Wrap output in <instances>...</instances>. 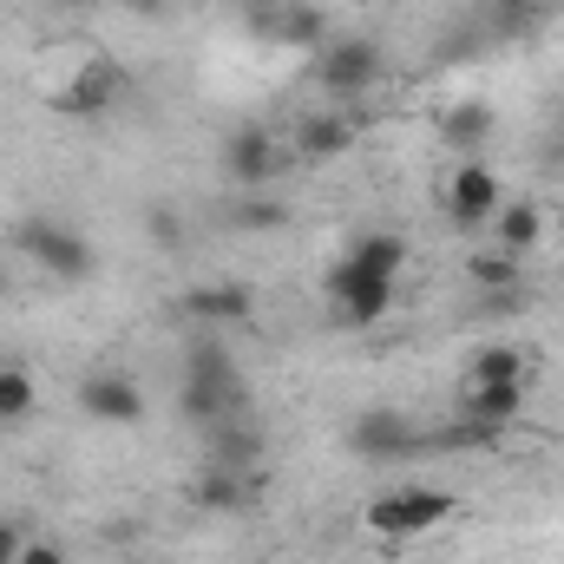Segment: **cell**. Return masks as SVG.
<instances>
[{
    "mask_svg": "<svg viewBox=\"0 0 564 564\" xmlns=\"http://www.w3.org/2000/svg\"><path fill=\"white\" fill-rule=\"evenodd\" d=\"M453 512H459V499L440 492V486H394V492H375V499L361 506V525L381 539V552H401L408 539L440 532Z\"/></svg>",
    "mask_w": 564,
    "mask_h": 564,
    "instance_id": "obj_4",
    "label": "cell"
},
{
    "mask_svg": "<svg viewBox=\"0 0 564 564\" xmlns=\"http://www.w3.org/2000/svg\"><path fill=\"white\" fill-rule=\"evenodd\" d=\"M408 237L401 230H361V237H348L335 257H328V270H322V289H328V308L348 322V328H375V322H388V308H394V289L408 276Z\"/></svg>",
    "mask_w": 564,
    "mask_h": 564,
    "instance_id": "obj_1",
    "label": "cell"
},
{
    "mask_svg": "<svg viewBox=\"0 0 564 564\" xmlns=\"http://www.w3.org/2000/svg\"><path fill=\"white\" fill-rule=\"evenodd\" d=\"M499 440H506V426H486V421H473V414H459V421H446V426L426 433L433 453H492Z\"/></svg>",
    "mask_w": 564,
    "mask_h": 564,
    "instance_id": "obj_17",
    "label": "cell"
},
{
    "mask_svg": "<svg viewBox=\"0 0 564 564\" xmlns=\"http://www.w3.org/2000/svg\"><path fill=\"white\" fill-rule=\"evenodd\" d=\"M539 7H564V0H539Z\"/></svg>",
    "mask_w": 564,
    "mask_h": 564,
    "instance_id": "obj_29",
    "label": "cell"
},
{
    "mask_svg": "<svg viewBox=\"0 0 564 564\" xmlns=\"http://www.w3.org/2000/svg\"><path fill=\"white\" fill-rule=\"evenodd\" d=\"M79 408H86V421L99 426H139L144 421V388L132 375H86L79 381Z\"/></svg>",
    "mask_w": 564,
    "mask_h": 564,
    "instance_id": "obj_10",
    "label": "cell"
},
{
    "mask_svg": "<svg viewBox=\"0 0 564 564\" xmlns=\"http://www.w3.org/2000/svg\"><path fill=\"white\" fill-rule=\"evenodd\" d=\"M151 243H158V250H171V243H184V217H171V210L158 204V210H151Z\"/></svg>",
    "mask_w": 564,
    "mask_h": 564,
    "instance_id": "obj_24",
    "label": "cell"
},
{
    "mask_svg": "<svg viewBox=\"0 0 564 564\" xmlns=\"http://www.w3.org/2000/svg\"><path fill=\"white\" fill-rule=\"evenodd\" d=\"M184 322H197V335H237L257 322V289L243 276H217V282H197L184 295Z\"/></svg>",
    "mask_w": 564,
    "mask_h": 564,
    "instance_id": "obj_7",
    "label": "cell"
},
{
    "mask_svg": "<svg viewBox=\"0 0 564 564\" xmlns=\"http://www.w3.org/2000/svg\"><path fill=\"white\" fill-rule=\"evenodd\" d=\"M361 139V126L348 119V112H308L302 126H295V151L308 158V164H328V158H348Z\"/></svg>",
    "mask_w": 564,
    "mask_h": 564,
    "instance_id": "obj_12",
    "label": "cell"
},
{
    "mask_svg": "<svg viewBox=\"0 0 564 564\" xmlns=\"http://www.w3.org/2000/svg\"><path fill=\"white\" fill-rule=\"evenodd\" d=\"M20 564H73V558H66V545H53V539H26V545H20Z\"/></svg>",
    "mask_w": 564,
    "mask_h": 564,
    "instance_id": "obj_25",
    "label": "cell"
},
{
    "mask_svg": "<svg viewBox=\"0 0 564 564\" xmlns=\"http://www.w3.org/2000/svg\"><path fill=\"white\" fill-rule=\"evenodd\" d=\"M250 499H257V473H230V466L204 459V473L191 479V506L197 512H243Z\"/></svg>",
    "mask_w": 564,
    "mask_h": 564,
    "instance_id": "obj_14",
    "label": "cell"
},
{
    "mask_svg": "<svg viewBox=\"0 0 564 564\" xmlns=\"http://www.w3.org/2000/svg\"><path fill=\"white\" fill-rule=\"evenodd\" d=\"M440 139L459 144V151L486 144V139H492V106H486V99H459V106H453V112L440 119Z\"/></svg>",
    "mask_w": 564,
    "mask_h": 564,
    "instance_id": "obj_18",
    "label": "cell"
},
{
    "mask_svg": "<svg viewBox=\"0 0 564 564\" xmlns=\"http://www.w3.org/2000/svg\"><path fill=\"white\" fill-rule=\"evenodd\" d=\"M276 40H289V46H315V53H322V46H328L322 13H315V7H289V13H282V26H276Z\"/></svg>",
    "mask_w": 564,
    "mask_h": 564,
    "instance_id": "obj_22",
    "label": "cell"
},
{
    "mask_svg": "<svg viewBox=\"0 0 564 564\" xmlns=\"http://www.w3.org/2000/svg\"><path fill=\"white\" fill-rule=\"evenodd\" d=\"M13 250H20L46 282H66V289L93 282V270H99L93 237H86L79 224H59V217H20V224H13Z\"/></svg>",
    "mask_w": 564,
    "mask_h": 564,
    "instance_id": "obj_3",
    "label": "cell"
},
{
    "mask_svg": "<svg viewBox=\"0 0 564 564\" xmlns=\"http://www.w3.org/2000/svg\"><path fill=\"white\" fill-rule=\"evenodd\" d=\"M558 243H564V210H558Z\"/></svg>",
    "mask_w": 564,
    "mask_h": 564,
    "instance_id": "obj_28",
    "label": "cell"
},
{
    "mask_svg": "<svg viewBox=\"0 0 564 564\" xmlns=\"http://www.w3.org/2000/svg\"><path fill=\"white\" fill-rule=\"evenodd\" d=\"M132 7H139L144 20H158V13H164V0H132Z\"/></svg>",
    "mask_w": 564,
    "mask_h": 564,
    "instance_id": "obj_27",
    "label": "cell"
},
{
    "mask_svg": "<svg viewBox=\"0 0 564 564\" xmlns=\"http://www.w3.org/2000/svg\"><path fill=\"white\" fill-rule=\"evenodd\" d=\"M473 282L479 289H512L519 282V257H506V250L499 257H473Z\"/></svg>",
    "mask_w": 564,
    "mask_h": 564,
    "instance_id": "obj_23",
    "label": "cell"
},
{
    "mask_svg": "<svg viewBox=\"0 0 564 564\" xmlns=\"http://www.w3.org/2000/svg\"><path fill=\"white\" fill-rule=\"evenodd\" d=\"M210 446H204V459L210 466H230V473H257V459H263V440L250 433V421H224L204 433Z\"/></svg>",
    "mask_w": 564,
    "mask_h": 564,
    "instance_id": "obj_16",
    "label": "cell"
},
{
    "mask_svg": "<svg viewBox=\"0 0 564 564\" xmlns=\"http://www.w3.org/2000/svg\"><path fill=\"white\" fill-rule=\"evenodd\" d=\"M282 164H289V151H282V139L270 126H237L224 139V177L237 191H270L282 177Z\"/></svg>",
    "mask_w": 564,
    "mask_h": 564,
    "instance_id": "obj_9",
    "label": "cell"
},
{
    "mask_svg": "<svg viewBox=\"0 0 564 564\" xmlns=\"http://www.w3.org/2000/svg\"><path fill=\"white\" fill-rule=\"evenodd\" d=\"M33 401H40V381L20 361H0V421H26Z\"/></svg>",
    "mask_w": 564,
    "mask_h": 564,
    "instance_id": "obj_20",
    "label": "cell"
},
{
    "mask_svg": "<svg viewBox=\"0 0 564 564\" xmlns=\"http://www.w3.org/2000/svg\"><path fill=\"white\" fill-rule=\"evenodd\" d=\"M459 414L486 426H512L525 414V381H459Z\"/></svg>",
    "mask_w": 564,
    "mask_h": 564,
    "instance_id": "obj_13",
    "label": "cell"
},
{
    "mask_svg": "<svg viewBox=\"0 0 564 564\" xmlns=\"http://www.w3.org/2000/svg\"><path fill=\"white\" fill-rule=\"evenodd\" d=\"M440 204H446V217H453L459 230H486V224L499 217V204H506V177H499L486 158H466V164L446 177Z\"/></svg>",
    "mask_w": 564,
    "mask_h": 564,
    "instance_id": "obj_8",
    "label": "cell"
},
{
    "mask_svg": "<svg viewBox=\"0 0 564 564\" xmlns=\"http://www.w3.org/2000/svg\"><path fill=\"white\" fill-rule=\"evenodd\" d=\"M177 414L191 426H224L250 414V375L230 355V335H197L184 348V381H177Z\"/></svg>",
    "mask_w": 564,
    "mask_h": 564,
    "instance_id": "obj_2",
    "label": "cell"
},
{
    "mask_svg": "<svg viewBox=\"0 0 564 564\" xmlns=\"http://www.w3.org/2000/svg\"><path fill=\"white\" fill-rule=\"evenodd\" d=\"M20 545H26V532L13 519H0V564H20Z\"/></svg>",
    "mask_w": 564,
    "mask_h": 564,
    "instance_id": "obj_26",
    "label": "cell"
},
{
    "mask_svg": "<svg viewBox=\"0 0 564 564\" xmlns=\"http://www.w3.org/2000/svg\"><path fill=\"white\" fill-rule=\"evenodd\" d=\"M348 453L361 459V466H388V459H408V453H421L426 433L401 408H361L355 421H348Z\"/></svg>",
    "mask_w": 564,
    "mask_h": 564,
    "instance_id": "obj_6",
    "label": "cell"
},
{
    "mask_svg": "<svg viewBox=\"0 0 564 564\" xmlns=\"http://www.w3.org/2000/svg\"><path fill=\"white\" fill-rule=\"evenodd\" d=\"M466 381H525V355L512 341H486L466 368Z\"/></svg>",
    "mask_w": 564,
    "mask_h": 564,
    "instance_id": "obj_19",
    "label": "cell"
},
{
    "mask_svg": "<svg viewBox=\"0 0 564 564\" xmlns=\"http://www.w3.org/2000/svg\"><path fill=\"white\" fill-rule=\"evenodd\" d=\"M381 79H388V53H381L368 33H335V40L315 53V86H322L335 106H348V99L375 93Z\"/></svg>",
    "mask_w": 564,
    "mask_h": 564,
    "instance_id": "obj_5",
    "label": "cell"
},
{
    "mask_svg": "<svg viewBox=\"0 0 564 564\" xmlns=\"http://www.w3.org/2000/svg\"><path fill=\"white\" fill-rule=\"evenodd\" d=\"M119 93H126V73H119L112 59H93L86 73H73V86L53 93V112H66V119H99V112L119 106Z\"/></svg>",
    "mask_w": 564,
    "mask_h": 564,
    "instance_id": "obj_11",
    "label": "cell"
},
{
    "mask_svg": "<svg viewBox=\"0 0 564 564\" xmlns=\"http://www.w3.org/2000/svg\"><path fill=\"white\" fill-rule=\"evenodd\" d=\"M230 224H237V230H250V237H270V230L289 224V204H282V197H250V204H237V210H230Z\"/></svg>",
    "mask_w": 564,
    "mask_h": 564,
    "instance_id": "obj_21",
    "label": "cell"
},
{
    "mask_svg": "<svg viewBox=\"0 0 564 564\" xmlns=\"http://www.w3.org/2000/svg\"><path fill=\"white\" fill-rule=\"evenodd\" d=\"M492 243H499L506 257H532V250L545 243V210H539L532 197H506L499 217H492Z\"/></svg>",
    "mask_w": 564,
    "mask_h": 564,
    "instance_id": "obj_15",
    "label": "cell"
}]
</instances>
